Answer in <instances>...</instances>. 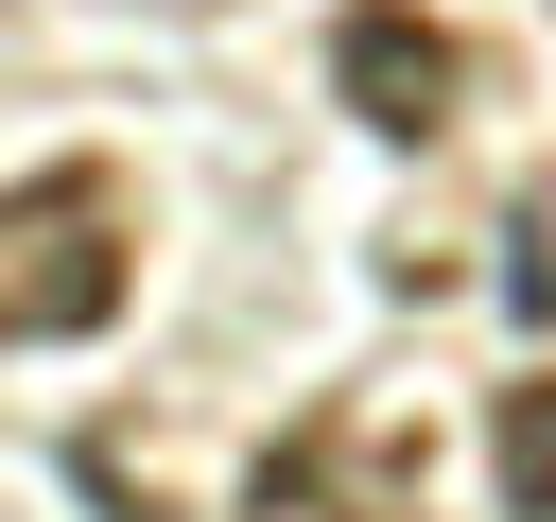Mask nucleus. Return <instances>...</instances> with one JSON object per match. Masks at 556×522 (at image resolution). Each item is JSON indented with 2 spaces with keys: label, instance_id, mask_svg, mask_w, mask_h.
<instances>
[{
  "label": "nucleus",
  "instance_id": "nucleus-1",
  "mask_svg": "<svg viewBox=\"0 0 556 522\" xmlns=\"http://www.w3.org/2000/svg\"><path fill=\"white\" fill-rule=\"evenodd\" d=\"M139 296V209L104 157H52L0 191V348H87Z\"/></svg>",
  "mask_w": 556,
  "mask_h": 522
},
{
  "label": "nucleus",
  "instance_id": "nucleus-2",
  "mask_svg": "<svg viewBox=\"0 0 556 522\" xmlns=\"http://www.w3.org/2000/svg\"><path fill=\"white\" fill-rule=\"evenodd\" d=\"M330 87H348V122H365V139H434V122H452V87H469V52H452L417 0H348V17H330Z\"/></svg>",
  "mask_w": 556,
  "mask_h": 522
},
{
  "label": "nucleus",
  "instance_id": "nucleus-3",
  "mask_svg": "<svg viewBox=\"0 0 556 522\" xmlns=\"http://www.w3.org/2000/svg\"><path fill=\"white\" fill-rule=\"evenodd\" d=\"M243 522H400V452H365L348 418H295L243 470Z\"/></svg>",
  "mask_w": 556,
  "mask_h": 522
},
{
  "label": "nucleus",
  "instance_id": "nucleus-5",
  "mask_svg": "<svg viewBox=\"0 0 556 522\" xmlns=\"http://www.w3.org/2000/svg\"><path fill=\"white\" fill-rule=\"evenodd\" d=\"M504 296H521V313H556V226H521V261H504Z\"/></svg>",
  "mask_w": 556,
  "mask_h": 522
},
{
  "label": "nucleus",
  "instance_id": "nucleus-4",
  "mask_svg": "<svg viewBox=\"0 0 556 522\" xmlns=\"http://www.w3.org/2000/svg\"><path fill=\"white\" fill-rule=\"evenodd\" d=\"M486 487H504V522H556V365L504 383V418H486Z\"/></svg>",
  "mask_w": 556,
  "mask_h": 522
}]
</instances>
